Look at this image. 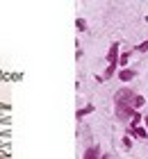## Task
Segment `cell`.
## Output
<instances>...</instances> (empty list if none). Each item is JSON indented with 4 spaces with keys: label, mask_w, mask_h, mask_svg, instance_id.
Listing matches in <instances>:
<instances>
[{
    "label": "cell",
    "mask_w": 148,
    "mask_h": 159,
    "mask_svg": "<svg viewBox=\"0 0 148 159\" xmlns=\"http://www.w3.org/2000/svg\"><path fill=\"white\" fill-rule=\"evenodd\" d=\"M116 57H118V43H112V48H109V52H107V61H109V66L105 70V77H112L116 73Z\"/></svg>",
    "instance_id": "1"
},
{
    "label": "cell",
    "mask_w": 148,
    "mask_h": 159,
    "mask_svg": "<svg viewBox=\"0 0 148 159\" xmlns=\"http://www.w3.org/2000/svg\"><path fill=\"white\" fill-rule=\"evenodd\" d=\"M135 114H137V109L132 105H123V102L116 105V116H118V120H132Z\"/></svg>",
    "instance_id": "2"
},
{
    "label": "cell",
    "mask_w": 148,
    "mask_h": 159,
    "mask_svg": "<svg viewBox=\"0 0 148 159\" xmlns=\"http://www.w3.org/2000/svg\"><path fill=\"white\" fill-rule=\"evenodd\" d=\"M135 96H137L135 91H130V89H121V91H118L116 96H114V102H116V105H118V102H123V105H132Z\"/></svg>",
    "instance_id": "3"
},
{
    "label": "cell",
    "mask_w": 148,
    "mask_h": 159,
    "mask_svg": "<svg viewBox=\"0 0 148 159\" xmlns=\"http://www.w3.org/2000/svg\"><path fill=\"white\" fill-rule=\"evenodd\" d=\"M135 75H137V70H130V68H125V70H121V73H118V77H121L123 82H130Z\"/></svg>",
    "instance_id": "4"
},
{
    "label": "cell",
    "mask_w": 148,
    "mask_h": 159,
    "mask_svg": "<svg viewBox=\"0 0 148 159\" xmlns=\"http://www.w3.org/2000/svg\"><path fill=\"white\" fill-rule=\"evenodd\" d=\"M130 134L132 136H139V139H146V136H148V132L144 127H130Z\"/></svg>",
    "instance_id": "5"
},
{
    "label": "cell",
    "mask_w": 148,
    "mask_h": 159,
    "mask_svg": "<svg viewBox=\"0 0 148 159\" xmlns=\"http://www.w3.org/2000/svg\"><path fill=\"white\" fill-rule=\"evenodd\" d=\"M84 159H100V152H98V148H87V152H84Z\"/></svg>",
    "instance_id": "6"
},
{
    "label": "cell",
    "mask_w": 148,
    "mask_h": 159,
    "mask_svg": "<svg viewBox=\"0 0 148 159\" xmlns=\"http://www.w3.org/2000/svg\"><path fill=\"white\" fill-rule=\"evenodd\" d=\"M144 105H146V98L137 93V96H135V100H132V107H135V109H139V107H144Z\"/></svg>",
    "instance_id": "7"
},
{
    "label": "cell",
    "mask_w": 148,
    "mask_h": 159,
    "mask_svg": "<svg viewBox=\"0 0 148 159\" xmlns=\"http://www.w3.org/2000/svg\"><path fill=\"white\" fill-rule=\"evenodd\" d=\"M91 111H93V105H87L84 109H80V111H78V118H82V116H87V114H91Z\"/></svg>",
    "instance_id": "8"
},
{
    "label": "cell",
    "mask_w": 148,
    "mask_h": 159,
    "mask_svg": "<svg viewBox=\"0 0 148 159\" xmlns=\"http://www.w3.org/2000/svg\"><path fill=\"white\" fill-rule=\"evenodd\" d=\"M144 118H141V114H135L132 116V123H130V127H137V123H141Z\"/></svg>",
    "instance_id": "9"
},
{
    "label": "cell",
    "mask_w": 148,
    "mask_h": 159,
    "mask_svg": "<svg viewBox=\"0 0 148 159\" xmlns=\"http://www.w3.org/2000/svg\"><path fill=\"white\" fill-rule=\"evenodd\" d=\"M123 148H125V150L132 148V139H130V136H123Z\"/></svg>",
    "instance_id": "10"
},
{
    "label": "cell",
    "mask_w": 148,
    "mask_h": 159,
    "mask_svg": "<svg viewBox=\"0 0 148 159\" xmlns=\"http://www.w3.org/2000/svg\"><path fill=\"white\" fill-rule=\"evenodd\" d=\"M137 52H148V41L139 43V46H137Z\"/></svg>",
    "instance_id": "11"
},
{
    "label": "cell",
    "mask_w": 148,
    "mask_h": 159,
    "mask_svg": "<svg viewBox=\"0 0 148 159\" xmlns=\"http://www.w3.org/2000/svg\"><path fill=\"white\" fill-rule=\"evenodd\" d=\"M75 25H78V30H84V27H87V23H84L82 18H78V20H75Z\"/></svg>",
    "instance_id": "12"
},
{
    "label": "cell",
    "mask_w": 148,
    "mask_h": 159,
    "mask_svg": "<svg viewBox=\"0 0 148 159\" xmlns=\"http://www.w3.org/2000/svg\"><path fill=\"white\" fill-rule=\"evenodd\" d=\"M128 59H130V52H125V55L121 57V66H125V64H128Z\"/></svg>",
    "instance_id": "13"
},
{
    "label": "cell",
    "mask_w": 148,
    "mask_h": 159,
    "mask_svg": "<svg viewBox=\"0 0 148 159\" xmlns=\"http://www.w3.org/2000/svg\"><path fill=\"white\" fill-rule=\"evenodd\" d=\"M144 123H146V127H148V116H144Z\"/></svg>",
    "instance_id": "14"
}]
</instances>
